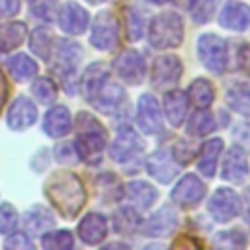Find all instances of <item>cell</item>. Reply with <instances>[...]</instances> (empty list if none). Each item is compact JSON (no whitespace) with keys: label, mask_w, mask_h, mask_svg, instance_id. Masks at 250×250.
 Here are the masks:
<instances>
[{"label":"cell","mask_w":250,"mask_h":250,"mask_svg":"<svg viewBox=\"0 0 250 250\" xmlns=\"http://www.w3.org/2000/svg\"><path fill=\"white\" fill-rule=\"evenodd\" d=\"M244 197H246V199H248V203H246V205H242V207H248V209H250V189H248V191H246V195H244ZM246 221H250V211H248V213H246Z\"/></svg>","instance_id":"obj_45"},{"label":"cell","mask_w":250,"mask_h":250,"mask_svg":"<svg viewBox=\"0 0 250 250\" xmlns=\"http://www.w3.org/2000/svg\"><path fill=\"white\" fill-rule=\"evenodd\" d=\"M215 129V121H213V115L209 111H195L193 117L189 119V125H188V133L189 135H195V137H201V135H207Z\"/></svg>","instance_id":"obj_31"},{"label":"cell","mask_w":250,"mask_h":250,"mask_svg":"<svg viewBox=\"0 0 250 250\" xmlns=\"http://www.w3.org/2000/svg\"><path fill=\"white\" fill-rule=\"evenodd\" d=\"M18 225V213L12 205L2 203L0 205V232L2 234H10Z\"/></svg>","instance_id":"obj_36"},{"label":"cell","mask_w":250,"mask_h":250,"mask_svg":"<svg viewBox=\"0 0 250 250\" xmlns=\"http://www.w3.org/2000/svg\"><path fill=\"white\" fill-rule=\"evenodd\" d=\"M78 139H76V152L78 156L92 160L96 158L104 146H105V131L104 127L98 123V119H94L90 113H78Z\"/></svg>","instance_id":"obj_3"},{"label":"cell","mask_w":250,"mask_h":250,"mask_svg":"<svg viewBox=\"0 0 250 250\" xmlns=\"http://www.w3.org/2000/svg\"><path fill=\"white\" fill-rule=\"evenodd\" d=\"M188 96L191 100V104L199 109H205L211 105L215 94H213V86L205 80V78H195L191 84H189V90H188Z\"/></svg>","instance_id":"obj_29"},{"label":"cell","mask_w":250,"mask_h":250,"mask_svg":"<svg viewBox=\"0 0 250 250\" xmlns=\"http://www.w3.org/2000/svg\"><path fill=\"white\" fill-rule=\"evenodd\" d=\"M139 227V217L135 211L131 209H121L117 215H115V229L121 230V232H129L133 229Z\"/></svg>","instance_id":"obj_37"},{"label":"cell","mask_w":250,"mask_h":250,"mask_svg":"<svg viewBox=\"0 0 250 250\" xmlns=\"http://www.w3.org/2000/svg\"><path fill=\"white\" fill-rule=\"evenodd\" d=\"M246 242L244 232L230 230V232H219L215 238V246H242Z\"/></svg>","instance_id":"obj_39"},{"label":"cell","mask_w":250,"mask_h":250,"mask_svg":"<svg viewBox=\"0 0 250 250\" xmlns=\"http://www.w3.org/2000/svg\"><path fill=\"white\" fill-rule=\"evenodd\" d=\"M115 72L117 76L127 84H141L145 78V61L141 53L137 51H123L115 61Z\"/></svg>","instance_id":"obj_9"},{"label":"cell","mask_w":250,"mask_h":250,"mask_svg":"<svg viewBox=\"0 0 250 250\" xmlns=\"http://www.w3.org/2000/svg\"><path fill=\"white\" fill-rule=\"evenodd\" d=\"M107 80V68L102 62L90 64L86 74H84V96L88 100H92L96 96V92L100 90V86Z\"/></svg>","instance_id":"obj_30"},{"label":"cell","mask_w":250,"mask_h":250,"mask_svg":"<svg viewBox=\"0 0 250 250\" xmlns=\"http://www.w3.org/2000/svg\"><path fill=\"white\" fill-rule=\"evenodd\" d=\"M125 197L131 201L133 207L137 209H148L156 197H158V191L146 184V182H131L125 186Z\"/></svg>","instance_id":"obj_21"},{"label":"cell","mask_w":250,"mask_h":250,"mask_svg":"<svg viewBox=\"0 0 250 250\" xmlns=\"http://www.w3.org/2000/svg\"><path fill=\"white\" fill-rule=\"evenodd\" d=\"M143 29H145V25H143V18L137 14V12H127V37L131 39V41H137L141 35H143Z\"/></svg>","instance_id":"obj_38"},{"label":"cell","mask_w":250,"mask_h":250,"mask_svg":"<svg viewBox=\"0 0 250 250\" xmlns=\"http://www.w3.org/2000/svg\"><path fill=\"white\" fill-rule=\"evenodd\" d=\"M217 0H189V12L195 23H205L215 12Z\"/></svg>","instance_id":"obj_34"},{"label":"cell","mask_w":250,"mask_h":250,"mask_svg":"<svg viewBox=\"0 0 250 250\" xmlns=\"http://www.w3.org/2000/svg\"><path fill=\"white\" fill-rule=\"evenodd\" d=\"M105 232H107V223L98 213L86 215L80 221V225H78V234H80V238L86 244H98V242H102L104 236H105Z\"/></svg>","instance_id":"obj_20"},{"label":"cell","mask_w":250,"mask_h":250,"mask_svg":"<svg viewBox=\"0 0 250 250\" xmlns=\"http://www.w3.org/2000/svg\"><path fill=\"white\" fill-rule=\"evenodd\" d=\"M90 43L100 51H109L117 43V20L111 12H100L94 20Z\"/></svg>","instance_id":"obj_5"},{"label":"cell","mask_w":250,"mask_h":250,"mask_svg":"<svg viewBox=\"0 0 250 250\" xmlns=\"http://www.w3.org/2000/svg\"><path fill=\"white\" fill-rule=\"evenodd\" d=\"M23 223H25V229H27L31 234H43L47 229H51V227L55 225L53 215H51L45 207H39V205H35L33 209H29V211L25 213Z\"/></svg>","instance_id":"obj_26"},{"label":"cell","mask_w":250,"mask_h":250,"mask_svg":"<svg viewBox=\"0 0 250 250\" xmlns=\"http://www.w3.org/2000/svg\"><path fill=\"white\" fill-rule=\"evenodd\" d=\"M6 248H31V242L21 232H16V234L10 232V238H6Z\"/></svg>","instance_id":"obj_40"},{"label":"cell","mask_w":250,"mask_h":250,"mask_svg":"<svg viewBox=\"0 0 250 250\" xmlns=\"http://www.w3.org/2000/svg\"><path fill=\"white\" fill-rule=\"evenodd\" d=\"M137 123L146 135H156L162 129V109L154 96H141L137 105Z\"/></svg>","instance_id":"obj_8"},{"label":"cell","mask_w":250,"mask_h":250,"mask_svg":"<svg viewBox=\"0 0 250 250\" xmlns=\"http://www.w3.org/2000/svg\"><path fill=\"white\" fill-rule=\"evenodd\" d=\"M90 4H98V2H102V0H88Z\"/></svg>","instance_id":"obj_47"},{"label":"cell","mask_w":250,"mask_h":250,"mask_svg":"<svg viewBox=\"0 0 250 250\" xmlns=\"http://www.w3.org/2000/svg\"><path fill=\"white\" fill-rule=\"evenodd\" d=\"M205 197V186L203 182L193 176V174H188L184 176L178 186L172 189V199L180 205V207H195L201 199Z\"/></svg>","instance_id":"obj_10"},{"label":"cell","mask_w":250,"mask_h":250,"mask_svg":"<svg viewBox=\"0 0 250 250\" xmlns=\"http://www.w3.org/2000/svg\"><path fill=\"white\" fill-rule=\"evenodd\" d=\"M219 23L227 29L232 31H242L250 25V6L246 4H238V2H230L223 8L221 16H219Z\"/></svg>","instance_id":"obj_18"},{"label":"cell","mask_w":250,"mask_h":250,"mask_svg":"<svg viewBox=\"0 0 250 250\" xmlns=\"http://www.w3.org/2000/svg\"><path fill=\"white\" fill-rule=\"evenodd\" d=\"M72 127V121H70V113L64 105H55L47 111L45 119H43V129L49 137L53 139H59L62 135H66Z\"/></svg>","instance_id":"obj_19"},{"label":"cell","mask_w":250,"mask_h":250,"mask_svg":"<svg viewBox=\"0 0 250 250\" xmlns=\"http://www.w3.org/2000/svg\"><path fill=\"white\" fill-rule=\"evenodd\" d=\"M248 176V160L240 146H230L227 150L225 162H223V178L238 184Z\"/></svg>","instance_id":"obj_15"},{"label":"cell","mask_w":250,"mask_h":250,"mask_svg":"<svg viewBox=\"0 0 250 250\" xmlns=\"http://www.w3.org/2000/svg\"><path fill=\"white\" fill-rule=\"evenodd\" d=\"M225 98H227V104L234 111H238L242 115H250V84H246V82L230 84Z\"/></svg>","instance_id":"obj_25"},{"label":"cell","mask_w":250,"mask_h":250,"mask_svg":"<svg viewBox=\"0 0 250 250\" xmlns=\"http://www.w3.org/2000/svg\"><path fill=\"white\" fill-rule=\"evenodd\" d=\"M51 49H53V39L51 35L47 33V29H35L31 33V51L35 55H39V59L47 61L49 55H51Z\"/></svg>","instance_id":"obj_32"},{"label":"cell","mask_w":250,"mask_h":250,"mask_svg":"<svg viewBox=\"0 0 250 250\" xmlns=\"http://www.w3.org/2000/svg\"><path fill=\"white\" fill-rule=\"evenodd\" d=\"M59 25L62 31L78 35L88 27V12L78 2H66L59 12Z\"/></svg>","instance_id":"obj_12"},{"label":"cell","mask_w":250,"mask_h":250,"mask_svg":"<svg viewBox=\"0 0 250 250\" xmlns=\"http://www.w3.org/2000/svg\"><path fill=\"white\" fill-rule=\"evenodd\" d=\"M43 248L47 250H68L72 246V234L68 230H55L41 238Z\"/></svg>","instance_id":"obj_33"},{"label":"cell","mask_w":250,"mask_h":250,"mask_svg":"<svg viewBox=\"0 0 250 250\" xmlns=\"http://www.w3.org/2000/svg\"><path fill=\"white\" fill-rule=\"evenodd\" d=\"M221 150H223V141L221 139L205 141V145L201 146L199 156H197V168H199V172L203 176L211 178L215 174V168H217V160H219Z\"/></svg>","instance_id":"obj_23"},{"label":"cell","mask_w":250,"mask_h":250,"mask_svg":"<svg viewBox=\"0 0 250 250\" xmlns=\"http://www.w3.org/2000/svg\"><path fill=\"white\" fill-rule=\"evenodd\" d=\"M180 74H182V62H180V59L174 57V55H164V57H158L154 61L150 80H152V86L166 88V86L176 84L178 78H180Z\"/></svg>","instance_id":"obj_11"},{"label":"cell","mask_w":250,"mask_h":250,"mask_svg":"<svg viewBox=\"0 0 250 250\" xmlns=\"http://www.w3.org/2000/svg\"><path fill=\"white\" fill-rule=\"evenodd\" d=\"M76 152H74V148L70 146V145H59L57 148H55V156H57V160H61V162H76L74 158H70V156H74Z\"/></svg>","instance_id":"obj_42"},{"label":"cell","mask_w":250,"mask_h":250,"mask_svg":"<svg viewBox=\"0 0 250 250\" xmlns=\"http://www.w3.org/2000/svg\"><path fill=\"white\" fill-rule=\"evenodd\" d=\"M178 227V215L172 207H162L160 211H156L145 225L146 234L150 236H168L176 230Z\"/></svg>","instance_id":"obj_17"},{"label":"cell","mask_w":250,"mask_h":250,"mask_svg":"<svg viewBox=\"0 0 250 250\" xmlns=\"http://www.w3.org/2000/svg\"><path fill=\"white\" fill-rule=\"evenodd\" d=\"M25 39V25L20 21H10L0 25V51H12L20 47Z\"/></svg>","instance_id":"obj_27"},{"label":"cell","mask_w":250,"mask_h":250,"mask_svg":"<svg viewBox=\"0 0 250 250\" xmlns=\"http://www.w3.org/2000/svg\"><path fill=\"white\" fill-rule=\"evenodd\" d=\"M57 47L55 49V55H57V64L59 68H64L66 72H70L78 61L82 59V49L78 43H72V41H66V39H59L55 41Z\"/></svg>","instance_id":"obj_24"},{"label":"cell","mask_w":250,"mask_h":250,"mask_svg":"<svg viewBox=\"0 0 250 250\" xmlns=\"http://www.w3.org/2000/svg\"><path fill=\"white\" fill-rule=\"evenodd\" d=\"M141 152H143V143H141L139 135L131 127L121 125L117 135H115V141L109 146L111 158L117 160V162H125V160L137 158Z\"/></svg>","instance_id":"obj_7"},{"label":"cell","mask_w":250,"mask_h":250,"mask_svg":"<svg viewBox=\"0 0 250 250\" xmlns=\"http://www.w3.org/2000/svg\"><path fill=\"white\" fill-rule=\"evenodd\" d=\"M45 193L49 201L57 207L62 217H76L86 201V191L82 182L72 172H57L45 184Z\"/></svg>","instance_id":"obj_1"},{"label":"cell","mask_w":250,"mask_h":250,"mask_svg":"<svg viewBox=\"0 0 250 250\" xmlns=\"http://www.w3.org/2000/svg\"><path fill=\"white\" fill-rule=\"evenodd\" d=\"M197 55L205 64V68H209L211 72L221 74L227 68V59H229L227 43L219 35H213V33L201 35L197 41Z\"/></svg>","instance_id":"obj_4"},{"label":"cell","mask_w":250,"mask_h":250,"mask_svg":"<svg viewBox=\"0 0 250 250\" xmlns=\"http://www.w3.org/2000/svg\"><path fill=\"white\" fill-rule=\"evenodd\" d=\"M240 66L244 68L246 74H250V45L240 47Z\"/></svg>","instance_id":"obj_43"},{"label":"cell","mask_w":250,"mask_h":250,"mask_svg":"<svg viewBox=\"0 0 250 250\" xmlns=\"http://www.w3.org/2000/svg\"><path fill=\"white\" fill-rule=\"evenodd\" d=\"M152 4H164V2H168V0H150Z\"/></svg>","instance_id":"obj_46"},{"label":"cell","mask_w":250,"mask_h":250,"mask_svg":"<svg viewBox=\"0 0 250 250\" xmlns=\"http://www.w3.org/2000/svg\"><path fill=\"white\" fill-rule=\"evenodd\" d=\"M37 119V109L33 105V102L29 98H23L20 96L8 109V115H6V121H8V127L10 129H27L29 125H33Z\"/></svg>","instance_id":"obj_13"},{"label":"cell","mask_w":250,"mask_h":250,"mask_svg":"<svg viewBox=\"0 0 250 250\" xmlns=\"http://www.w3.org/2000/svg\"><path fill=\"white\" fill-rule=\"evenodd\" d=\"M184 23L182 18L174 12L158 14L148 25V41L156 49H172L182 43Z\"/></svg>","instance_id":"obj_2"},{"label":"cell","mask_w":250,"mask_h":250,"mask_svg":"<svg viewBox=\"0 0 250 250\" xmlns=\"http://www.w3.org/2000/svg\"><path fill=\"white\" fill-rule=\"evenodd\" d=\"M8 70H10L12 78H16L18 82H27V80L35 78L37 64L27 55H16L8 61Z\"/></svg>","instance_id":"obj_28"},{"label":"cell","mask_w":250,"mask_h":250,"mask_svg":"<svg viewBox=\"0 0 250 250\" xmlns=\"http://www.w3.org/2000/svg\"><path fill=\"white\" fill-rule=\"evenodd\" d=\"M33 94L41 104H51L57 98V86L51 78H37L33 84Z\"/></svg>","instance_id":"obj_35"},{"label":"cell","mask_w":250,"mask_h":250,"mask_svg":"<svg viewBox=\"0 0 250 250\" xmlns=\"http://www.w3.org/2000/svg\"><path fill=\"white\" fill-rule=\"evenodd\" d=\"M207 209H209V213H211V217L215 221L227 223V221H230V219H234L238 215V211H240V199H238V195L232 189L219 188L211 195V199L207 203Z\"/></svg>","instance_id":"obj_6"},{"label":"cell","mask_w":250,"mask_h":250,"mask_svg":"<svg viewBox=\"0 0 250 250\" xmlns=\"http://www.w3.org/2000/svg\"><path fill=\"white\" fill-rule=\"evenodd\" d=\"M146 170L152 178H156L158 182H170L176 174H178V166L174 164L170 152L166 148H158L156 152H152L146 160Z\"/></svg>","instance_id":"obj_14"},{"label":"cell","mask_w":250,"mask_h":250,"mask_svg":"<svg viewBox=\"0 0 250 250\" xmlns=\"http://www.w3.org/2000/svg\"><path fill=\"white\" fill-rule=\"evenodd\" d=\"M164 111H166L168 121L174 127H180L188 113V96L180 90H172L164 94Z\"/></svg>","instance_id":"obj_22"},{"label":"cell","mask_w":250,"mask_h":250,"mask_svg":"<svg viewBox=\"0 0 250 250\" xmlns=\"http://www.w3.org/2000/svg\"><path fill=\"white\" fill-rule=\"evenodd\" d=\"M20 10V0H0V18L16 16Z\"/></svg>","instance_id":"obj_41"},{"label":"cell","mask_w":250,"mask_h":250,"mask_svg":"<svg viewBox=\"0 0 250 250\" xmlns=\"http://www.w3.org/2000/svg\"><path fill=\"white\" fill-rule=\"evenodd\" d=\"M123 98H125L123 88H121L117 82L109 80V76H107V80L100 86V90L96 92V96H94L90 102H92L96 107H100L102 111L111 113V111H115V109L119 107V104L123 102Z\"/></svg>","instance_id":"obj_16"},{"label":"cell","mask_w":250,"mask_h":250,"mask_svg":"<svg viewBox=\"0 0 250 250\" xmlns=\"http://www.w3.org/2000/svg\"><path fill=\"white\" fill-rule=\"evenodd\" d=\"M6 98H8V82H6L4 74L0 72V109L4 107V104H6Z\"/></svg>","instance_id":"obj_44"}]
</instances>
